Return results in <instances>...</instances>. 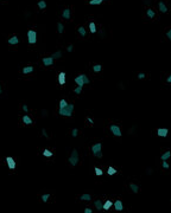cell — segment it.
Segmentation results:
<instances>
[{"label": "cell", "instance_id": "cell-46", "mask_svg": "<svg viewBox=\"0 0 171 213\" xmlns=\"http://www.w3.org/2000/svg\"><path fill=\"white\" fill-rule=\"evenodd\" d=\"M147 174H152V169L151 168H147Z\"/></svg>", "mask_w": 171, "mask_h": 213}, {"label": "cell", "instance_id": "cell-47", "mask_svg": "<svg viewBox=\"0 0 171 213\" xmlns=\"http://www.w3.org/2000/svg\"><path fill=\"white\" fill-rule=\"evenodd\" d=\"M2 94V89H1V85H0V95Z\"/></svg>", "mask_w": 171, "mask_h": 213}, {"label": "cell", "instance_id": "cell-5", "mask_svg": "<svg viewBox=\"0 0 171 213\" xmlns=\"http://www.w3.org/2000/svg\"><path fill=\"white\" fill-rule=\"evenodd\" d=\"M28 42L29 44H32V45L37 43V32L34 30L28 31Z\"/></svg>", "mask_w": 171, "mask_h": 213}, {"label": "cell", "instance_id": "cell-18", "mask_svg": "<svg viewBox=\"0 0 171 213\" xmlns=\"http://www.w3.org/2000/svg\"><path fill=\"white\" fill-rule=\"evenodd\" d=\"M32 71H33V66H25V68H23V70H22V72H23L24 75L31 73Z\"/></svg>", "mask_w": 171, "mask_h": 213}, {"label": "cell", "instance_id": "cell-3", "mask_svg": "<svg viewBox=\"0 0 171 213\" xmlns=\"http://www.w3.org/2000/svg\"><path fill=\"white\" fill-rule=\"evenodd\" d=\"M101 149H102V145H101V143H95V145L92 146V153H93V155L96 156V157H99V159L102 157V152H101Z\"/></svg>", "mask_w": 171, "mask_h": 213}, {"label": "cell", "instance_id": "cell-8", "mask_svg": "<svg viewBox=\"0 0 171 213\" xmlns=\"http://www.w3.org/2000/svg\"><path fill=\"white\" fill-rule=\"evenodd\" d=\"M168 133H169V130H168L166 128H158V129H157V135L160 136V137H166V136H168Z\"/></svg>", "mask_w": 171, "mask_h": 213}, {"label": "cell", "instance_id": "cell-23", "mask_svg": "<svg viewBox=\"0 0 171 213\" xmlns=\"http://www.w3.org/2000/svg\"><path fill=\"white\" fill-rule=\"evenodd\" d=\"M51 57H52L54 59H60V58L62 57V51H60V50H58V51H56L55 53H52V55H51Z\"/></svg>", "mask_w": 171, "mask_h": 213}, {"label": "cell", "instance_id": "cell-41", "mask_svg": "<svg viewBox=\"0 0 171 213\" xmlns=\"http://www.w3.org/2000/svg\"><path fill=\"white\" fill-rule=\"evenodd\" d=\"M166 37L169 38V40H171V29L168 31V32H166Z\"/></svg>", "mask_w": 171, "mask_h": 213}, {"label": "cell", "instance_id": "cell-26", "mask_svg": "<svg viewBox=\"0 0 171 213\" xmlns=\"http://www.w3.org/2000/svg\"><path fill=\"white\" fill-rule=\"evenodd\" d=\"M115 173H116V169H115L114 167H112V166L108 167V169H107V174H108V175H114Z\"/></svg>", "mask_w": 171, "mask_h": 213}, {"label": "cell", "instance_id": "cell-40", "mask_svg": "<svg viewBox=\"0 0 171 213\" xmlns=\"http://www.w3.org/2000/svg\"><path fill=\"white\" fill-rule=\"evenodd\" d=\"M67 50H68V52H71V51L74 50V46H72V44H69L68 47H67Z\"/></svg>", "mask_w": 171, "mask_h": 213}, {"label": "cell", "instance_id": "cell-25", "mask_svg": "<svg viewBox=\"0 0 171 213\" xmlns=\"http://www.w3.org/2000/svg\"><path fill=\"white\" fill-rule=\"evenodd\" d=\"M77 31H78V33H80V36H81V37H86L87 32H86V29H84L83 26H80V27L77 29Z\"/></svg>", "mask_w": 171, "mask_h": 213}, {"label": "cell", "instance_id": "cell-12", "mask_svg": "<svg viewBox=\"0 0 171 213\" xmlns=\"http://www.w3.org/2000/svg\"><path fill=\"white\" fill-rule=\"evenodd\" d=\"M7 43H8L10 45H17V44H19V38H18L17 36H12V37L7 40Z\"/></svg>", "mask_w": 171, "mask_h": 213}, {"label": "cell", "instance_id": "cell-37", "mask_svg": "<svg viewBox=\"0 0 171 213\" xmlns=\"http://www.w3.org/2000/svg\"><path fill=\"white\" fill-rule=\"evenodd\" d=\"M162 166H163V168H165V169L169 168V163L166 162V160H163V161H162Z\"/></svg>", "mask_w": 171, "mask_h": 213}, {"label": "cell", "instance_id": "cell-19", "mask_svg": "<svg viewBox=\"0 0 171 213\" xmlns=\"http://www.w3.org/2000/svg\"><path fill=\"white\" fill-rule=\"evenodd\" d=\"M171 157V152L170 151H168V152H165V153H163L162 154V156H160V160L163 161V160H169Z\"/></svg>", "mask_w": 171, "mask_h": 213}, {"label": "cell", "instance_id": "cell-45", "mask_svg": "<svg viewBox=\"0 0 171 213\" xmlns=\"http://www.w3.org/2000/svg\"><path fill=\"white\" fill-rule=\"evenodd\" d=\"M166 82H168V83H171V75L168 77V78H166Z\"/></svg>", "mask_w": 171, "mask_h": 213}, {"label": "cell", "instance_id": "cell-14", "mask_svg": "<svg viewBox=\"0 0 171 213\" xmlns=\"http://www.w3.org/2000/svg\"><path fill=\"white\" fill-rule=\"evenodd\" d=\"M62 17H63V19H66V20H69V19H70L71 13H70V10H69V8H64V10H63Z\"/></svg>", "mask_w": 171, "mask_h": 213}, {"label": "cell", "instance_id": "cell-16", "mask_svg": "<svg viewBox=\"0 0 171 213\" xmlns=\"http://www.w3.org/2000/svg\"><path fill=\"white\" fill-rule=\"evenodd\" d=\"M112 206H113V203H112L110 200H107V201H105V204H103L102 210H105V211H108Z\"/></svg>", "mask_w": 171, "mask_h": 213}, {"label": "cell", "instance_id": "cell-6", "mask_svg": "<svg viewBox=\"0 0 171 213\" xmlns=\"http://www.w3.org/2000/svg\"><path fill=\"white\" fill-rule=\"evenodd\" d=\"M109 129H110V131H112V134L114 135V136H121L122 135V133H121V129H120V127L119 125H116V124H112L110 127H109Z\"/></svg>", "mask_w": 171, "mask_h": 213}, {"label": "cell", "instance_id": "cell-20", "mask_svg": "<svg viewBox=\"0 0 171 213\" xmlns=\"http://www.w3.org/2000/svg\"><path fill=\"white\" fill-rule=\"evenodd\" d=\"M90 199H92V195L88 194V193H84L80 197V200H83V201H89Z\"/></svg>", "mask_w": 171, "mask_h": 213}, {"label": "cell", "instance_id": "cell-39", "mask_svg": "<svg viewBox=\"0 0 171 213\" xmlns=\"http://www.w3.org/2000/svg\"><path fill=\"white\" fill-rule=\"evenodd\" d=\"M137 77H138V79H144V78H145V73H144V72H139Z\"/></svg>", "mask_w": 171, "mask_h": 213}, {"label": "cell", "instance_id": "cell-7", "mask_svg": "<svg viewBox=\"0 0 171 213\" xmlns=\"http://www.w3.org/2000/svg\"><path fill=\"white\" fill-rule=\"evenodd\" d=\"M6 162H7V166H8V168H10L11 171H13V169L16 168V161H14L13 157L7 156V157H6Z\"/></svg>", "mask_w": 171, "mask_h": 213}, {"label": "cell", "instance_id": "cell-36", "mask_svg": "<svg viewBox=\"0 0 171 213\" xmlns=\"http://www.w3.org/2000/svg\"><path fill=\"white\" fill-rule=\"evenodd\" d=\"M74 92H75L76 95H80V94L82 92V88H81V87H76V88L74 89Z\"/></svg>", "mask_w": 171, "mask_h": 213}, {"label": "cell", "instance_id": "cell-29", "mask_svg": "<svg viewBox=\"0 0 171 213\" xmlns=\"http://www.w3.org/2000/svg\"><path fill=\"white\" fill-rule=\"evenodd\" d=\"M89 30H90L92 33H95V32H96V25H95V23L92 21V23L89 24Z\"/></svg>", "mask_w": 171, "mask_h": 213}, {"label": "cell", "instance_id": "cell-13", "mask_svg": "<svg viewBox=\"0 0 171 213\" xmlns=\"http://www.w3.org/2000/svg\"><path fill=\"white\" fill-rule=\"evenodd\" d=\"M158 8H159V11H160L162 13H166V12H168V7H166V5L164 4V1H159V2H158Z\"/></svg>", "mask_w": 171, "mask_h": 213}, {"label": "cell", "instance_id": "cell-22", "mask_svg": "<svg viewBox=\"0 0 171 213\" xmlns=\"http://www.w3.org/2000/svg\"><path fill=\"white\" fill-rule=\"evenodd\" d=\"M146 16H147V17H149L150 19H153L156 14H154V11H153V10H151V8H149V10L146 11Z\"/></svg>", "mask_w": 171, "mask_h": 213}, {"label": "cell", "instance_id": "cell-31", "mask_svg": "<svg viewBox=\"0 0 171 213\" xmlns=\"http://www.w3.org/2000/svg\"><path fill=\"white\" fill-rule=\"evenodd\" d=\"M94 171H95V174H96L98 177H101V175H102V174H103L102 169H100L99 167H95V168H94Z\"/></svg>", "mask_w": 171, "mask_h": 213}, {"label": "cell", "instance_id": "cell-1", "mask_svg": "<svg viewBox=\"0 0 171 213\" xmlns=\"http://www.w3.org/2000/svg\"><path fill=\"white\" fill-rule=\"evenodd\" d=\"M75 83L77 84V87H81V88H83L86 84H89L90 83V81H89V78H88V76L87 75H84V73H81V75H78L77 77H75Z\"/></svg>", "mask_w": 171, "mask_h": 213}, {"label": "cell", "instance_id": "cell-34", "mask_svg": "<svg viewBox=\"0 0 171 213\" xmlns=\"http://www.w3.org/2000/svg\"><path fill=\"white\" fill-rule=\"evenodd\" d=\"M68 105V102L66 101V99H61L60 101V108H64V107H67Z\"/></svg>", "mask_w": 171, "mask_h": 213}, {"label": "cell", "instance_id": "cell-30", "mask_svg": "<svg viewBox=\"0 0 171 213\" xmlns=\"http://www.w3.org/2000/svg\"><path fill=\"white\" fill-rule=\"evenodd\" d=\"M57 31H58V33H63V31H64V26H63V24H62V23H57Z\"/></svg>", "mask_w": 171, "mask_h": 213}, {"label": "cell", "instance_id": "cell-35", "mask_svg": "<svg viewBox=\"0 0 171 213\" xmlns=\"http://www.w3.org/2000/svg\"><path fill=\"white\" fill-rule=\"evenodd\" d=\"M77 135H78V129L74 128V129L71 130V136H72V137H76Z\"/></svg>", "mask_w": 171, "mask_h": 213}, {"label": "cell", "instance_id": "cell-2", "mask_svg": "<svg viewBox=\"0 0 171 213\" xmlns=\"http://www.w3.org/2000/svg\"><path fill=\"white\" fill-rule=\"evenodd\" d=\"M72 111H74V104H69L64 108H60L58 110V114L61 116H67V117H70L72 115Z\"/></svg>", "mask_w": 171, "mask_h": 213}, {"label": "cell", "instance_id": "cell-21", "mask_svg": "<svg viewBox=\"0 0 171 213\" xmlns=\"http://www.w3.org/2000/svg\"><path fill=\"white\" fill-rule=\"evenodd\" d=\"M130 188H131V191H132L133 193H138V192H139V186L133 182L130 183Z\"/></svg>", "mask_w": 171, "mask_h": 213}, {"label": "cell", "instance_id": "cell-17", "mask_svg": "<svg viewBox=\"0 0 171 213\" xmlns=\"http://www.w3.org/2000/svg\"><path fill=\"white\" fill-rule=\"evenodd\" d=\"M22 120H23V123H25V124H28V125H29V124H32V120H31V117H30L29 115H24Z\"/></svg>", "mask_w": 171, "mask_h": 213}, {"label": "cell", "instance_id": "cell-43", "mask_svg": "<svg viewBox=\"0 0 171 213\" xmlns=\"http://www.w3.org/2000/svg\"><path fill=\"white\" fill-rule=\"evenodd\" d=\"M93 211L90 210V208H84V213H92Z\"/></svg>", "mask_w": 171, "mask_h": 213}, {"label": "cell", "instance_id": "cell-32", "mask_svg": "<svg viewBox=\"0 0 171 213\" xmlns=\"http://www.w3.org/2000/svg\"><path fill=\"white\" fill-rule=\"evenodd\" d=\"M49 198H50V194H43V195L40 197V199H42L43 203H46V201L49 200Z\"/></svg>", "mask_w": 171, "mask_h": 213}, {"label": "cell", "instance_id": "cell-48", "mask_svg": "<svg viewBox=\"0 0 171 213\" xmlns=\"http://www.w3.org/2000/svg\"><path fill=\"white\" fill-rule=\"evenodd\" d=\"M103 1H106V0H103Z\"/></svg>", "mask_w": 171, "mask_h": 213}, {"label": "cell", "instance_id": "cell-4", "mask_svg": "<svg viewBox=\"0 0 171 213\" xmlns=\"http://www.w3.org/2000/svg\"><path fill=\"white\" fill-rule=\"evenodd\" d=\"M69 163L72 167H75L78 163V152H77V149H72L71 155L69 156Z\"/></svg>", "mask_w": 171, "mask_h": 213}, {"label": "cell", "instance_id": "cell-24", "mask_svg": "<svg viewBox=\"0 0 171 213\" xmlns=\"http://www.w3.org/2000/svg\"><path fill=\"white\" fill-rule=\"evenodd\" d=\"M37 5H38V7H39L40 10H45V8H46V2H45L44 0H39Z\"/></svg>", "mask_w": 171, "mask_h": 213}, {"label": "cell", "instance_id": "cell-44", "mask_svg": "<svg viewBox=\"0 0 171 213\" xmlns=\"http://www.w3.org/2000/svg\"><path fill=\"white\" fill-rule=\"evenodd\" d=\"M87 121L89 122V123H94V121H93V119H92V117H88V119H87Z\"/></svg>", "mask_w": 171, "mask_h": 213}, {"label": "cell", "instance_id": "cell-33", "mask_svg": "<svg viewBox=\"0 0 171 213\" xmlns=\"http://www.w3.org/2000/svg\"><path fill=\"white\" fill-rule=\"evenodd\" d=\"M103 0H89V5H100Z\"/></svg>", "mask_w": 171, "mask_h": 213}, {"label": "cell", "instance_id": "cell-42", "mask_svg": "<svg viewBox=\"0 0 171 213\" xmlns=\"http://www.w3.org/2000/svg\"><path fill=\"white\" fill-rule=\"evenodd\" d=\"M23 110H24L25 113H28V111H29V108H28V105H26V104H24V105H23Z\"/></svg>", "mask_w": 171, "mask_h": 213}, {"label": "cell", "instance_id": "cell-9", "mask_svg": "<svg viewBox=\"0 0 171 213\" xmlns=\"http://www.w3.org/2000/svg\"><path fill=\"white\" fill-rule=\"evenodd\" d=\"M42 62H43V64L45 65V66H51L52 64H54V58L50 56V57H43L42 58Z\"/></svg>", "mask_w": 171, "mask_h": 213}, {"label": "cell", "instance_id": "cell-27", "mask_svg": "<svg viewBox=\"0 0 171 213\" xmlns=\"http://www.w3.org/2000/svg\"><path fill=\"white\" fill-rule=\"evenodd\" d=\"M101 70H102V65H100V64H95L93 66V71L94 72H100Z\"/></svg>", "mask_w": 171, "mask_h": 213}, {"label": "cell", "instance_id": "cell-15", "mask_svg": "<svg viewBox=\"0 0 171 213\" xmlns=\"http://www.w3.org/2000/svg\"><path fill=\"white\" fill-rule=\"evenodd\" d=\"M94 205H95V208L98 210V211H101L102 210V206H103V203L100 200V199H98V200H95V203H94Z\"/></svg>", "mask_w": 171, "mask_h": 213}, {"label": "cell", "instance_id": "cell-11", "mask_svg": "<svg viewBox=\"0 0 171 213\" xmlns=\"http://www.w3.org/2000/svg\"><path fill=\"white\" fill-rule=\"evenodd\" d=\"M113 205H114V208H115L116 211H119V212L124 210V204H122L121 200H115V203H114Z\"/></svg>", "mask_w": 171, "mask_h": 213}, {"label": "cell", "instance_id": "cell-10", "mask_svg": "<svg viewBox=\"0 0 171 213\" xmlns=\"http://www.w3.org/2000/svg\"><path fill=\"white\" fill-rule=\"evenodd\" d=\"M57 79H58V83H60V85H64L66 84V72H60L58 73V77H57Z\"/></svg>", "mask_w": 171, "mask_h": 213}, {"label": "cell", "instance_id": "cell-49", "mask_svg": "<svg viewBox=\"0 0 171 213\" xmlns=\"http://www.w3.org/2000/svg\"><path fill=\"white\" fill-rule=\"evenodd\" d=\"M170 201H171V200H170Z\"/></svg>", "mask_w": 171, "mask_h": 213}, {"label": "cell", "instance_id": "cell-38", "mask_svg": "<svg viewBox=\"0 0 171 213\" xmlns=\"http://www.w3.org/2000/svg\"><path fill=\"white\" fill-rule=\"evenodd\" d=\"M42 134H43V136L45 137V139H49V135H48V133H46V129H42Z\"/></svg>", "mask_w": 171, "mask_h": 213}, {"label": "cell", "instance_id": "cell-28", "mask_svg": "<svg viewBox=\"0 0 171 213\" xmlns=\"http://www.w3.org/2000/svg\"><path fill=\"white\" fill-rule=\"evenodd\" d=\"M43 156H45V157H51V156H52V152H50V151L46 148V149L43 151Z\"/></svg>", "mask_w": 171, "mask_h": 213}]
</instances>
